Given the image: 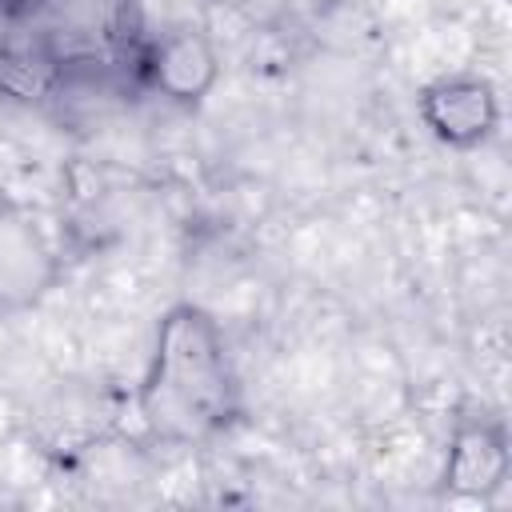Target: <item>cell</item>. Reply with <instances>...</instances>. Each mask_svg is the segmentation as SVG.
Here are the masks:
<instances>
[{
  "label": "cell",
  "mask_w": 512,
  "mask_h": 512,
  "mask_svg": "<svg viewBox=\"0 0 512 512\" xmlns=\"http://www.w3.org/2000/svg\"><path fill=\"white\" fill-rule=\"evenodd\" d=\"M156 80L172 96H196L212 80V52L196 36H176L156 52Z\"/></svg>",
  "instance_id": "cell-4"
},
{
  "label": "cell",
  "mask_w": 512,
  "mask_h": 512,
  "mask_svg": "<svg viewBox=\"0 0 512 512\" xmlns=\"http://www.w3.org/2000/svg\"><path fill=\"white\" fill-rule=\"evenodd\" d=\"M232 408V380L216 324L200 308H176L160 324L144 384V416L164 436H204Z\"/></svg>",
  "instance_id": "cell-1"
},
{
  "label": "cell",
  "mask_w": 512,
  "mask_h": 512,
  "mask_svg": "<svg viewBox=\"0 0 512 512\" xmlns=\"http://www.w3.org/2000/svg\"><path fill=\"white\" fill-rule=\"evenodd\" d=\"M428 120L444 140H480L496 120L492 88L480 80H448L428 92Z\"/></svg>",
  "instance_id": "cell-2"
},
{
  "label": "cell",
  "mask_w": 512,
  "mask_h": 512,
  "mask_svg": "<svg viewBox=\"0 0 512 512\" xmlns=\"http://www.w3.org/2000/svg\"><path fill=\"white\" fill-rule=\"evenodd\" d=\"M500 476H504V448H500V440H496L488 428L464 432V436L456 440V448H452L448 480H452L456 488L484 492V488H492Z\"/></svg>",
  "instance_id": "cell-3"
}]
</instances>
